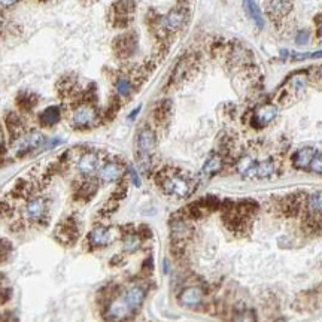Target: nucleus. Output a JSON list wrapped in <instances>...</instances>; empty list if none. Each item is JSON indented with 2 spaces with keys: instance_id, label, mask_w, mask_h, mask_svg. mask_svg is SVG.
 <instances>
[{
  "instance_id": "58836bf2",
  "label": "nucleus",
  "mask_w": 322,
  "mask_h": 322,
  "mask_svg": "<svg viewBox=\"0 0 322 322\" xmlns=\"http://www.w3.org/2000/svg\"><path fill=\"white\" fill-rule=\"evenodd\" d=\"M10 299V288H0V303H4Z\"/></svg>"
},
{
  "instance_id": "423d86ee",
  "label": "nucleus",
  "mask_w": 322,
  "mask_h": 322,
  "mask_svg": "<svg viewBox=\"0 0 322 322\" xmlns=\"http://www.w3.org/2000/svg\"><path fill=\"white\" fill-rule=\"evenodd\" d=\"M188 18V12L185 7H173L172 10H169L164 16H160L157 21V27L160 30V33H163L164 36L167 34H173L178 33L187 22Z\"/></svg>"
},
{
  "instance_id": "4c0bfd02",
  "label": "nucleus",
  "mask_w": 322,
  "mask_h": 322,
  "mask_svg": "<svg viewBox=\"0 0 322 322\" xmlns=\"http://www.w3.org/2000/svg\"><path fill=\"white\" fill-rule=\"evenodd\" d=\"M137 234L140 236V239H142V240H148V239H151V237H152V231L149 230V227H148V225H142V227H139Z\"/></svg>"
},
{
  "instance_id": "6ab92c4d",
  "label": "nucleus",
  "mask_w": 322,
  "mask_h": 322,
  "mask_svg": "<svg viewBox=\"0 0 322 322\" xmlns=\"http://www.w3.org/2000/svg\"><path fill=\"white\" fill-rule=\"evenodd\" d=\"M315 154H317V151H315L314 148H311V146L300 148V149L294 154V157H293V164H294V167H296V169H300V170L309 169V166H311V163H312Z\"/></svg>"
},
{
  "instance_id": "f8f14e48",
  "label": "nucleus",
  "mask_w": 322,
  "mask_h": 322,
  "mask_svg": "<svg viewBox=\"0 0 322 322\" xmlns=\"http://www.w3.org/2000/svg\"><path fill=\"white\" fill-rule=\"evenodd\" d=\"M203 299H205V291L196 285L184 288L179 294V303L184 308H190V309L199 308L203 303Z\"/></svg>"
},
{
  "instance_id": "9d476101",
  "label": "nucleus",
  "mask_w": 322,
  "mask_h": 322,
  "mask_svg": "<svg viewBox=\"0 0 322 322\" xmlns=\"http://www.w3.org/2000/svg\"><path fill=\"white\" fill-rule=\"evenodd\" d=\"M124 172H125V169H124V166L119 161H116V160H107V161L102 163V166H100L96 178L102 184H113V182L121 181Z\"/></svg>"
},
{
  "instance_id": "c9c22d12",
  "label": "nucleus",
  "mask_w": 322,
  "mask_h": 322,
  "mask_svg": "<svg viewBox=\"0 0 322 322\" xmlns=\"http://www.w3.org/2000/svg\"><path fill=\"white\" fill-rule=\"evenodd\" d=\"M294 60H306V58H322V51L317 52H303V54H293Z\"/></svg>"
},
{
  "instance_id": "9b49d317",
  "label": "nucleus",
  "mask_w": 322,
  "mask_h": 322,
  "mask_svg": "<svg viewBox=\"0 0 322 322\" xmlns=\"http://www.w3.org/2000/svg\"><path fill=\"white\" fill-rule=\"evenodd\" d=\"M278 106L276 105H273V103H266V105H261V106H258L255 110H254V113H252V124L255 125V127H266V125H269L272 121H275L276 119V116H278Z\"/></svg>"
},
{
  "instance_id": "b1692460",
  "label": "nucleus",
  "mask_w": 322,
  "mask_h": 322,
  "mask_svg": "<svg viewBox=\"0 0 322 322\" xmlns=\"http://www.w3.org/2000/svg\"><path fill=\"white\" fill-rule=\"evenodd\" d=\"M140 245H142V239L137 233L125 231L122 234V249L125 254H133V252L139 251Z\"/></svg>"
},
{
  "instance_id": "2f4dec72",
  "label": "nucleus",
  "mask_w": 322,
  "mask_h": 322,
  "mask_svg": "<svg viewBox=\"0 0 322 322\" xmlns=\"http://www.w3.org/2000/svg\"><path fill=\"white\" fill-rule=\"evenodd\" d=\"M125 172H127V176H128V181L134 185V187H140L142 185V181H140V176H139V173H137V170L133 167V166H127V169H125Z\"/></svg>"
},
{
  "instance_id": "4be33fe9",
  "label": "nucleus",
  "mask_w": 322,
  "mask_h": 322,
  "mask_svg": "<svg viewBox=\"0 0 322 322\" xmlns=\"http://www.w3.org/2000/svg\"><path fill=\"white\" fill-rule=\"evenodd\" d=\"M222 167H224V158H222V155L214 154V155H211V157L206 160V163L203 164L202 173H203L205 176L211 178V176L219 173V172L222 170Z\"/></svg>"
},
{
  "instance_id": "a878e982",
  "label": "nucleus",
  "mask_w": 322,
  "mask_h": 322,
  "mask_svg": "<svg viewBox=\"0 0 322 322\" xmlns=\"http://www.w3.org/2000/svg\"><path fill=\"white\" fill-rule=\"evenodd\" d=\"M306 208L308 212L312 218L321 216L322 215V191H315L312 193L308 200H306Z\"/></svg>"
},
{
  "instance_id": "a211bd4d",
  "label": "nucleus",
  "mask_w": 322,
  "mask_h": 322,
  "mask_svg": "<svg viewBox=\"0 0 322 322\" xmlns=\"http://www.w3.org/2000/svg\"><path fill=\"white\" fill-rule=\"evenodd\" d=\"M293 9V0H269L267 10L273 19H281L287 16Z\"/></svg>"
},
{
  "instance_id": "473e14b6",
  "label": "nucleus",
  "mask_w": 322,
  "mask_h": 322,
  "mask_svg": "<svg viewBox=\"0 0 322 322\" xmlns=\"http://www.w3.org/2000/svg\"><path fill=\"white\" fill-rule=\"evenodd\" d=\"M12 249V245L6 239H0V263H4L9 257V252Z\"/></svg>"
},
{
  "instance_id": "bb28decb",
  "label": "nucleus",
  "mask_w": 322,
  "mask_h": 322,
  "mask_svg": "<svg viewBox=\"0 0 322 322\" xmlns=\"http://www.w3.org/2000/svg\"><path fill=\"white\" fill-rule=\"evenodd\" d=\"M115 93L119 99H125L133 91V81L128 76H118L115 81Z\"/></svg>"
},
{
  "instance_id": "f257e3e1",
  "label": "nucleus",
  "mask_w": 322,
  "mask_h": 322,
  "mask_svg": "<svg viewBox=\"0 0 322 322\" xmlns=\"http://www.w3.org/2000/svg\"><path fill=\"white\" fill-rule=\"evenodd\" d=\"M157 184L161 187V190L172 197L176 199H185L193 193V184L190 178L185 175L176 172V170H161L155 176Z\"/></svg>"
},
{
  "instance_id": "1a4fd4ad",
  "label": "nucleus",
  "mask_w": 322,
  "mask_h": 322,
  "mask_svg": "<svg viewBox=\"0 0 322 322\" xmlns=\"http://www.w3.org/2000/svg\"><path fill=\"white\" fill-rule=\"evenodd\" d=\"M116 237V233L113 228L110 227H105V225H99L96 228H93L88 236H87V245L90 246V249H97V248H105L109 246Z\"/></svg>"
},
{
  "instance_id": "f03ea898",
  "label": "nucleus",
  "mask_w": 322,
  "mask_h": 322,
  "mask_svg": "<svg viewBox=\"0 0 322 322\" xmlns=\"http://www.w3.org/2000/svg\"><path fill=\"white\" fill-rule=\"evenodd\" d=\"M69 119H70V125L75 130H88L99 124L100 113L93 102L84 100V102L73 105Z\"/></svg>"
},
{
  "instance_id": "6e6552de",
  "label": "nucleus",
  "mask_w": 322,
  "mask_h": 322,
  "mask_svg": "<svg viewBox=\"0 0 322 322\" xmlns=\"http://www.w3.org/2000/svg\"><path fill=\"white\" fill-rule=\"evenodd\" d=\"M134 312L130 309L127 302L122 299V296H115L112 300L107 302L105 309V318L109 322H122L128 320Z\"/></svg>"
},
{
  "instance_id": "393cba45",
  "label": "nucleus",
  "mask_w": 322,
  "mask_h": 322,
  "mask_svg": "<svg viewBox=\"0 0 322 322\" xmlns=\"http://www.w3.org/2000/svg\"><path fill=\"white\" fill-rule=\"evenodd\" d=\"M228 57H230V60H231L236 66H245L246 63L251 61V57H252V55H251V52H249L245 46H242V45H234V46L231 48Z\"/></svg>"
},
{
  "instance_id": "ddd939ff",
  "label": "nucleus",
  "mask_w": 322,
  "mask_h": 322,
  "mask_svg": "<svg viewBox=\"0 0 322 322\" xmlns=\"http://www.w3.org/2000/svg\"><path fill=\"white\" fill-rule=\"evenodd\" d=\"M170 233H172L173 242L184 243L191 236L193 228H191V225L188 224V221L184 216H175L170 221Z\"/></svg>"
},
{
  "instance_id": "79ce46f5",
  "label": "nucleus",
  "mask_w": 322,
  "mask_h": 322,
  "mask_svg": "<svg viewBox=\"0 0 322 322\" xmlns=\"http://www.w3.org/2000/svg\"><path fill=\"white\" fill-rule=\"evenodd\" d=\"M18 0H0V4L4 6V7H9V6H13Z\"/></svg>"
},
{
  "instance_id": "c85d7f7f",
  "label": "nucleus",
  "mask_w": 322,
  "mask_h": 322,
  "mask_svg": "<svg viewBox=\"0 0 322 322\" xmlns=\"http://www.w3.org/2000/svg\"><path fill=\"white\" fill-rule=\"evenodd\" d=\"M255 164H257V161H255L252 157L245 155V157H242V158L237 161L236 169H237V172H239L242 176H245V178H251V173H252V169L255 167Z\"/></svg>"
},
{
  "instance_id": "f704fd0d",
  "label": "nucleus",
  "mask_w": 322,
  "mask_h": 322,
  "mask_svg": "<svg viewBox=\"0 0 322 322\" xmlns=\"http://www.w3.org/2000/svg\"><path fill=\"white\" fill-rule=\"evenodd\" d=\"M309 39H311L309 31H308V30H302V31H299L297 36H296V43L300 45V46H303V45H308Z\"/></svg>"
},
{
  "instance_id": "39448f33",
  "label": "nucleus",
  "mask_w": 322,
  "mask_h": 322,
  "mask_svg": "<svg viewBox=\"0 0 322 322\" xmlns=\"http://www.w3.org/2000/svg\"><path fill=\"white\" fill-rule=\"evenodd\" d=\"M22 216L30 224H43L48 216V200L40 194H31L24 205Z\"/></svg>"
},
{
  "instance_id": "7c9ffc66",
  "label": "nucleus",
  "mask_w": 322,
  "mask_h": 322,
  "mask_svg": "<svg viewBox=\"0 0 322 322\" xmlns=\"http://www.w3.org/2000/svg\"><path fill=\"white\" fill-rule=\"evenodd\" d=\"M231 322H257V315L252 309H239L233 314Z\"/></svg>"
},
{
  "instance_id": "7ed1b4c3",
  "label": "nucleus",
  "mask_w": 322,
  "mask_h": 322,
  "mask_svg": "<svg viewBox=\"0 0 322 322\" xmlns=\"http://www.w3.org/2000/svg\"><path fill=\"white\" fill-rule=\"evenodd\" d=\"M157 148V134L151 127H143L139 130L136 137V152L137 161L143 170L152 169V154Z\"/></svg>"
},
{
  "instance_id": "5701e85b",
  "label": "nucleus",
  "mask_w": 322,
  "mask_h": 322,
  "mask_svg": "<svg viewBox=\"0 0 322 322\" xmlns=\"http://www.w3.org/2000/svg\"><path fill=\"white\" fill-rule=\"evenodd\" d=\"M243 7H245L248 16L255 22V25L258 28H263L264 27V16H263V12L258 7L257 1L255 0H243Z\"/></svg>"
},
{
  "instance_id": "72a5a7b5",
  "label": "nucleus",
  "mask_w": 322,
  "mask_h": 322,
  "mask_svg": "<svg viewBox=\"0 0 322 322\" xmlns=\"http://www.w3.org/2000/svg\"><path fill=\"white\" fill-rule=\"evenodd\" d=\"M309 170L317 173V175H322V152H317L311 166H309Z\"/></svg>"
},
{
  "instance_id": "cd10ccee",
  "label": "nucleus",
  "mask_w": 322,
  "mask_h": 322,
  "mask_svg": "<svg viewBox=\"0 0 322 322\" xmlns=\"http://www.w3.org/2000/svg\"><path fill=\"white\" fill-rule=\"evenodd\" d=\"M308 73L306 72H299V73H294L291 78H290V81H288V85H290V88L294 91V93H300V91H303L305 88H306V85H308Z\"/></svg>"
},
{
  "instance_id": "aec40b11",
  "label": "nucleus",
  "mask_w": 322,
  "mask_h": 322,
  "mask_svg": "<svg viewBox=\"0 0 322 322\" xmlns=\"http://www.w3.org/2000/svg\"><path fill=\"white\" fill-rule=\"evenodd\" d=\"M276 173V164L273 160H264L255 164V167L252 169L251 178H257V179H269Z\"/></svg>"
},
{
  "instance_id": "37998d69",
  "label": "nucleus",
  "mask_w": 322,
  "mask_h": 322,
  "mask_svg": "<svg viewBox=\"0 0 322 322\" xmlns=\"http://www.w3.org/2000/svg\"><path fill=\"white\" fill-rule=\"evenodd\" d=\"M1 24H3V21H1V18H0V30H1Z\"/></svg>"
},
{
  "instance_id": "4468645a",
  "label": "nucleus",
  "mask_w": 322,
  "mask_h": 322,
  "mask_svg": "<svg viewBox=\"0 0 322 322\" xmlns=\"http://www.w3.org/2000/svg\"><path fill=\"white\" fill-rule=\"evenodd\" d=\"M79 236V230H78V224L73 218H67L64 222H61L58 231H57V239L58 242H61L63 245H73L76 242Z\"/></svg>"
},
{
  "instance_id": "412c9836",
  "label": "nucleus",
  "mask_w": 322,
  "mask_h": 322,
  "mask_svg": "<svg viewBox=\"0 0 322 322\" xmlns=\"http://www.w3.org/2000/svg\"><path fill=\"white\" fill-rule=\"evenodd\" d=\"M191 67H193V58L191 57L185 55L184 58H181L178 61V64L175 66V69H173V73L170 76V84L181 82L188 75V72L191 70Z\"/></svg>"
},
{
  "instance_id": "20e7f679",
  "label": "nucleus",
  "mask_w": 322,
  "mask_h": 322,
  "mask_svg": "<svg viewBox=\"0 0 322 322\" xmlns=\"http://www.w3.org/2000/svg\"><path fill=\"white\" fill-rule=\"evenodd\" d=\"M12 142V151L16 157H25L40 148L45 146L46 137L42 131L39 130H30L24 131L18 137H15Z\"/></svg>"
},
{
  "instance_id": "f3484780",
  "label": "nucleus",
  "mask_w": 322,
  "mask_h": 322,
  "mask_svg": "<svg viewBox=\"0 0 322 322\" xmlns=\"http://www.w3.org/2000/svg\"><path fill=\"white\" fill-rule=\"evenodd\" d=\"M136 45H137V42H136V37L133 34H124L115 40V51L118 52L119 57L125 58V57H130L134 54Z\"/></svg>"
},
{
  "instance_id": "ea45409f",
  "label": "nucleus",
  "mask_w": 322,
  "mask_h": 322,
  "mask_svg": "<svg viewBox=\"0 0 322 322\" xmlns=\"http://www.w3.org/2000/svg\"><path fill=\"white\" fill-rule=\"evenodd\" d=\"M4 152H6V139H4L3 130L0 128V154H4Z\"/></svg>"
},
{
  "instance_id": "c756f323",
  "label": "nucleus",
  "mask_w": 322,
  "mask_h": 322,
  "mask_svg": "<svg viewBox=\"0 0 322 322\" xmlns=\"http://www.w3.org/2000/svg\"><path fill=\"white\" fill-rule=\"evenodd\" d=\"M169 113H170V102H161L155 110H154V118H155V122L158 124H164V121H167L169 118Z\"/></svg>"
},
{
  "instance_id": "e433bc0d",
  "label": "nucleus",
  "mask_w": 322,
  "mask_h": 322,
  "mask_svg": "<svg viewBox=\"0 0 322 322\" xmlns=\"http://www.w3.org/2000/svg\"><path fill=\"white\" fill-rule=\"evenodd\" d=\"M154 272V260L151 257H148L145 261H143V266H142V273L145 276H151Z\"/></svg>"
},
{
  "instance_id": "dca6fc26",
  "label": "nucleus",
  "mask_w": 322,
  "mask_h": 322,
  "mask_svg": "<svg viewBox=\"0 0 322 322\" xmlns=\"http://www.w3.org/2000/svg\"><path fill=\"white\" fill-rule=\"evenodd\" d=\"M63 118V109L58 105H51L48 107H45L40 113H39V124L42 127H54L57 125Z\"/></svg>"
},
{
  "instance_id": "a19ab883",
  "label": "nucleus",
  "mask_w": 322,
  "mask_h": 322,
  "mask_svg": "<svg viewBox=\"0 0 322 322\" xmlns=\"http://www.w3.org/2000/svg\"><path fill=\"white\" fill-rule=\"evenodd\" d=\"M140 109H142V106H137V107H136L134 110H131V112H130V115H128V119H130V121L136 119V116H137V115L140 113Z\"/></svg>"
},
{
  "instance_id": "0eeeda50",
  "label": "nucleus",
  "mask_w": 322,
  "mask_h": 322,
  "mask_svg": "<svg viewBox=\"0 0 322 322\" xmlns=\"http://www.w3.org/2000/svg\"><path fill=\"white\" fill-rule=\"evenodd\" d=\"M102 166V160L99 152L96 151H84L76 160V172L82 179H93L97 176V172Z\"/></svg>"
},
{
  "instance_id": "2eb2a0df",
  "label": "nucleus",
  "mask_w": 322,
  "mask_h": 322,
  "mask_svg": "<svg viewBox=\"0 0 322 322\" xmlns=\"http://www.w3.org/2000/svg\"><path fill=\"white\" fill-rule=\"evenodd\" d=\"M121 296H122V299L127 302V305L130 306V309H131L133 312H136V311L140 309V306H142V303H143V300H145L146 290H145L142 285L134 284V285H130L128 288H125L124 293H122Z\"/></svg>"
}]
</instances>
